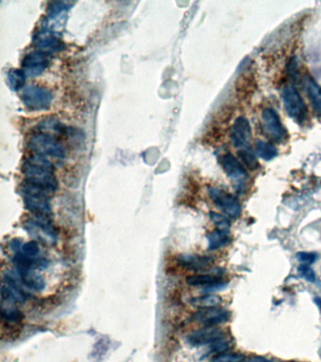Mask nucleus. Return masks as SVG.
Masks as SVG:
<instances>
[{
  "instance_id": "f257e3e1",
  "label": "nucleus",
  "mask_w": 321,
  "mask_h": 362,
  "mask_svg": "<svg viewBox=\"0 0 321 362\" xmlns=\"http://www.w3.org/2000/svg\"><path fill=\"white\" fill-rule=\"evenodd\" d=\"M22 172L27 181L43 188L51 195L59 188V182L55 175L54 165L45 157L34 154L31 158L24 160Z\"/></svg>"
},
{
  "instance_id": "f03ea898",
  "label": "nucleus",
  "mask_w": 321,
  "mask_h": 362,
  "mask_svg": "<svg viewBox=\"0 0 321 362\" xmlns=\"http://www.w3.org/2000/svg\"><path fill=\"white\" fill-rule=\"evenodd\" d=\"M21 195L24 200L26 209H29L34 216L51 217L52 209L50 205V195L43 188L24 180L21 185Z\"/></svg>"
},
{
  "instance_id": "7ed1b4c3",
  "label": "nucleus",
  "mask_w": 321,
  "mask_h": 362,
  "mask_svg": "<svg viewBox=\"0 0 321 362\" xmlns=\"http://www.w3.org/2000/svg\"><path fill=\"white\" fill-rule=\"evenodd\" d=\"M29 148L36 154L43 157H51L62 160L66 155V150L56 136L47 132H39L31 137L29 141Z\"/></svg>"
},
{
  "instance_id": "20e7f679",
  "label": "nucleus",
  "mask_w": 321,
  "mask_h": 362,
  "mask_svg": "<svg viewBox=\"0 0 321 362\" xmlns=\"http://www.w3.org/2000/svg\"><path fill=\"white\" fill-rule=\"evenodd\" d=\"M24 228L30 235L43 244L53 245L58 240L59 233L50 217L33 216L24 223Z\"/></svg>"
},
{
  "instance_id": "39448f33",
  "label": "nucleus",
  "mask_w": 321,
  "mask_h": 362,
  "mask_svg": "<svg viewBox=\"0 0 321 362\" xmlns=\"http://www.w3.org/2000/svg\"><path fill=\"white\" fill-rule=\"evenodd\" d=\"M21 99L24 106L31 111H44L52 104L53 93L45 87L29 85L23 90Z\"/></svg>"
},
{
  "instance_id": "423d86ee",
  "label": "nucleus",
  "mask_w": 321,
  "mask_h": 362,
  "mask_svg": "<svg viewBox=\"0 0 321 362\" xmlns=\"http://www.w3.org/2000/svg\"><path fill=\"white\" fill-rule=\"evenodd\" d=\"M282 99L288 116L297 122H303L306 117V106L295 87L287 86L282 92Z\"/></svg>"
},
{
  "instance_id": "0eeeda50",
  "label": "nucleus",
  "mask_w": 321,
  "mask_h": 362,
  "mask_svg": "<svg viewBox=\"0 0 321 362\" xmlns=\"http://www.w3.org/2000/svg\"><path fill=\"white\" fill-rule=\"evenodd\" d=\"M208 195L214 204L229 218L235 219L241 214V206L236 197L215 187L208 189Z\"/></svg>"
},
{
  "instance_id": "6e6552de",
  "label": "nucleus",
  "mask_w": 321,
  "mask_h": 362,
  "mask_svg": "<svg viewBox=\"0 0 321 362\" xmlns=\"http://www.w3.org/2000/svg\"><path fill=\"white\" fill-rule=\"evenodd\" d=\"M225 339V333L220 328L205 326L204 328L189 333L187 336V343L192 347L211 346Z\"/></svg>"
},
{
  "instance_id": "1a4fd4ad",
  "label": "nucleus",
  "mask_w": 321,
  "mask_h": 362,
  "mask_svg": "<svg viewBox=\"0 0 321 362\" xmlns=\"http://www.w3.org/2000/svg\"><path fill=\"white\" fill-rule=\"evenodd\" d=\"M231 318V313L226 308L207 307L199 308L192 315V320L205 326H216L225 324Z\"/></svg>"
},
{
  "instance_id": "9d476101",
  "label": "nucleus",
  "mask_w": 321,
  "mask_h": 362,
  "mask_svg": "<svg viewBox=\"0 0 321 362\" xmlns=\"http://www.w3.org/2000/svg\"><path fill=\"white\" fill-rule=\"evenodd\" d=\"M33 43L38 50L47 55L58 53L64 47L61 38L53 31L45 29L38 31L34 35Z\"/></svg>"
},
{
  "instance_id": "9b49d317",
  "label": "nucleus",
  "mask_w": 321,
  "mask_h": 362,
  "mask_svg": "<svg viewBox=\"0 0 321 362\" xmlns=\"http://www.w3.org/2000/svg\"><path fill=\"white\" fill-rule=\"evenodd\" d=\"M50 64L48 55L38 50L26 56L22 62V70L27 77H38L43 73Z\"/></svg>"
},
{
  "instance_id": "f8f14e48",
  "label": "nucleus",
  "mask_w": 321,
  "mask_h": 362,
  "mask_svg": "<svg viewBox=\"0 0 321 362\" xmlns=\"http://www.w3.org/2000/svg\"><path fill=\"white\" fill-rule=\"evenodd\" d=\"M220 164L227 176L233 180L234 183H236L237 190H240V188L248 179V175L242 164L231 153L225 154L221 157Z\"/></svg>"
},
{
  "instance_id": "ddd939ff",
  "label": "nucleus",
  "mask_w": 321,
  "mask_h": 362,
  "mask_svg": "<svg viewBox=\"0 0 321 362\" xmlns=\"http://www.w3.org/2000/svg\"><path fill=\"white\" fill-rule=\"evenodd\" d=\"M231 139L235 148H248L252 139V128L246 117H237L235 120L231 129Z\"/></svg>"
},
{
  "instance_id": "4468645a",
  "label": "nucleus",
  "mask_w": 321,
  "mask_h": 362,
  "mask_svg": "<svg viewBox=\"0 0 321 362\" xmlns=\"http://www.w3.org/2000/svg\"><path fill=\"white\" fill-rule=\"evenodd\" d=\"M262 121L267 133L277 141H282L286 137V130L281 121L277 111L267 108L262 112Z\"/></svg>"
},
{
  "instance_id": "2eb2a0df",
  "label": "nucleus",
  "mask_w": 321,
  "mask_h": 362,
  "mask_svg": "<svg viewBox=\"0 0 321 362\" xmlns=\"http://www.w3.org/2000/svg\"><path fill=\"white\" fill-rule=\"evenodd\" d=\"M2 297L3 299L14 303H24L27 299L24 291L19 286L18 280L14 278V276L8 275L4 278V284L2 286Z\"/></svg>"
},
{
  "instance_id": "dca6fc26",
  "label": "nucleus",
  "mask_w": 321,
  "mask_h": 362,
  "mask_svg": "<svg viewBox=\"0 0 321 362\" xmlns=\"http://www.w3.org/2000/svg\"><path fill=\"white\" fill-rule=\"evenodd\" d=\"M186 282L191 287H205L207 291L221 288L226 284H224L220 276L215 274H205V275H192L186 278Z\"/></svg>"
},
{
  "instance_id": "f3484780",
  "label": "nucleus",
  "mask_w": 321,
  "mask_h": 362,
  "mask_svg": "<svg viewBox=\"0 0 321 362\" xmlns=\"http://www.w3.org/2000/svg\"><path fill=\"white\" fill-rule=\"evenodd\" d=\"M215 259L210 256H199V255H186L179 258V263L188 270L200 272L209 269Z\"/></svg>"
},
{
  "instance_id": "a211bd4d",
  "label": "nucleus",
  "mask_w": 321,
  "mask_h": 362,
  "mask_svg": "<svg viewBox=\"0 0 321 362\" xmlns=\"http://www.w3.org/2000/svg\"><path fill=\"white\" fill-rule=\"evenodd\" d=\"M19 279L27 288L34 292H42L45 287L43 276L37 273L36 270L31 269H17Z\"/></svg>"
},
{
  "instance_id": "6ab92c4d",
  "label": "nucleus",
  "mask_w": 321,
  "mask_h": 362,
  "mask_svg": "<svg viewBox=\"0 0 321 362\" xmlns=\"http://www.w3.org/2000/svg\"><path fill=\"white\" fill-rule=\"evenodd\" d=\"M24 319V314L16 308H3L2 309V324L3 330L16 329L20 331V327Z\"/></svg>"
},
{
  "instance_id": "aec40b11",
  "label": "nucleus",
  "mask_w": 321,
  "mask_h": 362,
  "mask_svg": "<svg viewBox=\"0 0 321 362\" xmlns=\"http://www.w3.org/2000/svg\"><path fill=\"white\" fill-rule=\"evenodd\" d=\"M208 242V249L209 250H218L219 248L227 246L230 243L229 231H225L221 229H216L212 232L207 234L206 236Z\"/></svg>"
},
{
  "instance_id": "412c9836",
  "label": "nucleus",
  "mask_w": 321,
  "mask_h": 362,
  "mask_svg": "<svg viewBox=\"0 0 321 362\" xmlns=\"http://www.w3.org/2000/svg\"><path fill=\"white\" fill-rule=\"evenodd\" d=\"M305 82H306L307 92L313 107L316 113L321 115V88L310 76L306 77Z\"/></svg>"
},
{
  "instance_id": "4be33fe9",
  "label": "nucleus",
  "mask_w": 321,
  "mask_h": 362,
  "mask_svg": "<svg viewBox=\"0 0 321 362\" xmlns=\"http://www.w3.org/2000/svg\"><path fill=\"white\" fill-rule=\"evenodd\" d=\"M223 302L220 296L217 295H206L193 297L190 300V304L198 308L218 307Z\"/></svg>"
},
{
  "instance_id": "5701e85b",
  "label": "nucleus",
  "mask_w": 321,
  "mask_h": 362,
  "mask_svg": "<svg viewBox=\"0 0 321 362\" xmlns=\"http://www.w3.org/2000/svg\"><path fill=\"white\" fill-rule=\"evenodd\" d=\"M255 151L257 156L264 160H271L277 157V148L271 143L264 141H257L255 143Z\"/></svg>"
},
{
  "instance_id": "b1692460",
  "label": "nucleus",
  "mask_w": 321,
  "mask_h": 362,
  "mask_svg": "<svg viewBox=\"0 0 321 362\" xmlns=\"http://www.w3.org/2000/svg\"><path fill=\"white\" fill-rule=\"evenodd\" d=\"M237 157L242 162L243 165L251 171H255L259 168V162L256 159L255 154L250 148H243L237 151Z\"/></svg>"
},
{
  "instance_id": "393cba45",
  "label": "nucleus",
  "mask_w": 321,
  "mask_h": 362,
  "mask_svg": "<svg viewBox=\"0 0 321 362\" xmlns=\"http://www.w3.org/2000/svg\"><path fill=\"white\" fill-rule=\"evenodd\" d=\"M26 74L23 70L12 69L8 73V82L12 91L18 92L24 85Z\"/></svg>"
},
{
  "instance_id": "a878e982",
  "label": "nucleus",
  "mask_w": 321,
  "mask_h": 362,
  "mask_svg": "<svg viewBox=\"0 0 321 362\" xmlns=\"http://www.w3.org/2000/svg\"><path fill=\"white\" fill-rule=\"evenodd\" d=\"M209 216H210L211 221L218 227V229L229 231L231 224L227 217H225L223 214H219L218 212H215V211H211L209 213Z\"/></svg>"
},
{
  "instance_id": "bb28decb",
  "label": "nucleus",
  "mask_w": 321,
  "mask_h": 362,
  "mask_svg": "<svg viewBox=\"0 0 321 362\" xmlns=\"http://www.w3.org/2000/svg\"><path fill=\"white\" fill-rule=\"evenodd\" d=\"M68 5L64 2H53L48 7L49 18L53 19L60 16L61 14L65 13L68 10Z\"/></svg>"
},
{
  "instance_id": "cd10ccee",
  "label": "nucleus",
  "mask_w": 321,
  "mask_h": 362,
  "mask_svg": "<svg viewBox=\"0 0 321 362\" xmlns=\"http://www.w3.org/2000/svg\"><path fill=\"white\" fill-rule=\"evenodd\" d=\"M40 128L42 132L45 131H54V132H61L63 130V127L61 123H59L57 120L50 119V120H44L40 124Z\"/></svg>"
},
{
  "instance_id": "c85d7f7f",
  "label": "nucleus",
  "mask_w": 321,
  "mask_h": 362,
  "mask_svg": "<svg viewBox=\"0 0 321 362\" xmlns=\"http://www.w3.org/2000/svg\"><path fill=\"white\" fill-rule=\"evenodd\" d=\"M299 270V273L300 275L302 276L303 278H304L305 280L309 281V282H315V279H316V276H315V271L313 270L310 265H307V264H301L298 268Z\"/></svg>"
},
{
  "instance_id": "c756f323",
  "label": "nucleus",
  "mask_w": 321,
  "mask_h": 362,
  "mask_svg": "<svg viewBox=\"0 0 321 362\" xmlns=\"http://www.w3.org/2000/svg\"><path fill=\"white\" fill-rule=\"evenodd\" d=\"M245 357L240 354H223L216 356L211 362H243Z\"/></svg>"
},
{
  "instance_id": "7c9ffc66",
  "label": "nucleus",
  "mask_w": 321,
  "mask_h": 362,
  "mask_svg": "<svg viewBox=\"0 0 321 362\" xmlns=\"http://www.w3.org/2000/svg\"><path fill=\"white\" fill-rule=\"evenodd\" d=\"M296 257L301 263L311 265L316 260L317 255L315 253H312V252H299L297 253Z\"/></svg>"
},
{
  "instance_id": "2f4dec72",
  "label": "nucleus",
  "mask_w": 321,
  "mask_h": 362,
  "mask_svg": "<svg viewBox=\"0 0 321 362\" xmlns=\"http://www.w3.org/2000/svg\"><path fill=\"white\" fill-rule=\"evenodd\" d=\"M243 362H271L270 360H268L267 358H264V357H260V356H255V357H252L250 358L248 360H244Z\"/></svg>"
},
{
  "instance_id": "473e14b6",
  "label": "nucleus",
  "mask_w": 321,
  "mask_h": 362,
  "mask_svg": "<svg viewBox=\"0 0 321 362\" xmlns=\"http://www.w3.org/2000/svg\"><path fill=\"white\" fill-rule=\"evenodd\" d=\"M315 303L318 306L319 308H321V298H319V297H315Z\"/></svg>"
}]
</instances>
